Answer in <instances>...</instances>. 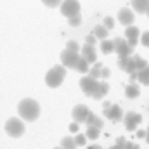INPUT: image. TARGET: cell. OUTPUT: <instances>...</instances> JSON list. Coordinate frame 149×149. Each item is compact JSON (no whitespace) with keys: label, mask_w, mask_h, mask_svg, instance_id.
Here are the masks:
<instances>
[{"label":"cell","mask_w":149,"mask_h":149,"mask_svg":"<svg viewBox=\"0 0 149 149\" xmlns=\"http://www.w3.org/2000/svg\"><path fill=\"white\" fill-rule=\"evenodd\" d=\"M17 113L23 121H35L40 116V104L35 99H23L17 106Z\"/></svg>","instance_id":"1"},{"label":"cell","mask_w":149,"mask_h":149,"mask_svg":"<svg viewBox=\"0 0 149 149\" xmlns=\"http://www.w3.org/2000/svg\"><path fill=\"white\" fill-rule=\"evenodd\" d=\"M64 78H66V68L63 64L61 66H54L52 70H49V73L45 74V83L50 88H57V87H61Z\"/></svg>","instance_id":"2"},{"label":"cell","mask_w":149,"mask_h":149,"mask_svg":"<svg viewBox=\"0 0 149 149\" xmlns=\"http://www.w3.org/2000/svg\"><path fill=\"white\" fill-rule=\"evenodd\" d=\"M24 130H26V127H24V123H23L21 118H9L7 123H5V132L10 137H14V139L21 137L24 134Z\"/></svg>","instance_id":"3"},{"label":"cell","mask_w":149,"mask_h":149,"mask_svg":"<svg viewBox=\"0 0 149 149\" xmlns=\"http://www.w3.org/2000/svg\"><path fill=\"white\" fill-rule=\"evenodd\" d=\"M59 7H61V14L64 17L80 16V2L78 0H63Z\"/></svg>","instance_id":"4"},{"label":"cell","mask_w":149,"mask_h":149,"mask_svg":"<svg viewBox=\"0 0 149 149\" xmlns=\"http://www.w3.org/2000/svg\"><path fill=\"white\" fill-rule=\"evenodd\" d=\"M113 43H114V52L118 54V57H130L134 54V47H130L127 40L118 37L113 40Z\"/></svg>","instance_id":"5"},{"label":"cell","mask_w":149,"mask_h":149,"mask_svg":"<svg viewBox=\"0 0 149 149\" xmlns=\"http://www.w3.org/2000/svg\"><path fill=\"white\" fill-rule=\"evenodd\" d=\"M123 123H125V128L128 132H134L142 123V114H139V113H135V111H128L123 116Z\"/></svg>","instance_id":"6"},{"label":"cell","mask_w":149,"mask_h":149,"mask_svg":"<svg viewBox=\"0 0 149 149\" xmlns=\"http://www.w3.org/2000/svg\"><path fill=\"white\" fill-rule=\"evenodd\" d=\"M104 116L111 121H120L123 120V111L118 104H109L108 101H104Z\"/></svg>","instance_id":"7"},{"label":"cell","mask_w":149,"mask_h":149,"mask_svg":"<svg viewBox=\"0 0 149 149\" xmlns=\"http://www.w3.org/2000/svg\"><path fill=\"white\" fill-rule=\"evenodd\" d=\"M78 57H80V54H78V52L68 50V49H64V50L61 52V63H63V66H64L66 70H74Z\"/></svg>","instance_id":"8"},{"label":"cell","mask_w":149,"mask_h":149,"mask_svg":"<svg viewBox=\"0 0 149 149\" xmlns=\"http://www.w3.org/2000/svg\"><path fill=\"white\" fill-rule=\"evenodd\" d=\"M97 85H99V81H97L95 78H92V76H83V78L80 80V88H81V90H83V94H85V95H88V97H92V95H94V92H95Z\"/></svg>","instance_id":"9"},{"label":"cell","mask_w":149,"mask_h":149,"mask_svg":"<svg viewBox=\"0 0 149 149\" xmlns=\"http://www.w3.org/2000/svg\"><path fill=\"white\" fill-rule=\"evenodd\" d=\"M118 21H120L123 26H132L134 21H135V14H134V10L128 9V7L120 9V10H118Z\"/></svg>","instance_id":"10"},{"label":"cell","mask_w":149,"mask_h":149,"mask_svg":"<svg viewBox=\"0 0 149 149\" xmlns=\"http://www.w3.org/2000/svg\"><path fill=\"white\" fill-rule=\"evenodd\" d=\"M88 113H90V109H88L85 104H76L73 108V111H71V116H73V120L76 123H85Z\"/></svg>","instance_id":"11"},{"label":"cell","mask_w":149,"mask_h":149,"mask_svg":"<svg viewBox=\"0 0 149 149\" xmlns=\"http://www.w3.org/2000/svg\"><path fill=\"white\" fill-rule=\"evenodd\" d=\"M139 37H141V31H139L137 26H127V30H125V40L128 42L130 47L135 49V45L139 42Z\"/></svg>","instance_id":"12"},{"label":"cell","mask_w":149,"mask_h":149,"mask_svg":"<svg viewBox=\"0 0 149 149\" xmlns=\"http://www.w3.org/2000/svg\"><path fill=\"white\" fill-rule=\"evenodd\" d=\"M81 57L88 63V64H94L97 61V54H95V45H88L85 43L81 47Z\"/></svg>","instance_id":"13"},{"label":"cell","mask_w":149,"mask_h":149,"mask_svg":"<svg viewBox=\"0 0 149 149\" xmlns=\"http://www.w3.org/2000/svg\"><path fill=\"white\" fill-rule=\"evenodd\" d=\"M85 125L87 127H97V128H102L104 127V121H102V118L101 116H97L95 113H88V116H87V120H85Z\"/></svg>","instance_id":"14"},{"label":"cell","mask_w":149,"mask_h":149,"mask_svg":"<svg viewBox=\"0 0 149 149\" xmlns=\"http://www.w3.org/2000/svg\"><path fill=\"white\" fill-rule=\"evenodd\" d=\"M130 5L137 14H146L149 7V0H130Z\"/></svg>","instance_id":"15"},{"label":"cell","mask_w":149,"mask_h":149,"mask_svg":"<svg viewBox=\"0 0 149 149\" xmlns=\"http://www.w3.org/2000/svg\"><path fill=\"white\" fill-rule=\"evenodd\" d=\"M108 90H109V83L108 81H99V85H97V88H95V92H94V99H102L106 94H108Z\"/></svg>","instance_id":"16"},{"label":"cell","mask_w":149,"mask_h":149,"mask_svg":"<svg viewBox=\"0 0 149 149\" xmlns=\"http://www.w3.org/2000/svg\"><path fill=\"white\" fill-rule=\"evenodd\" d=\"M148 66V61L146 59H142V57H139V56H132V73L134 71H141L142 68H146Z\"/></svg>","instance_id":"17"},{"label":"cell","mask_w":149,"mask_h":149,"mask_svg":"<svg viewBox=\"0 0 149 149\" xmlns=\"http://www.w3.org/2000/svg\"><path fill=\"white\" fill-rule=\"evenodd\" d=\"M125 95H127L128 99H137V97L141 95V88H139V85H137V83H130V85H127V88H125Z\"/></svg>","instance_id":"18"},{"label":"cell","mask_w":149,"mask_h":149,"mask_svg":"<svg viewBox=\"0 0 149 149\" xmlns=\"http://www.w3.org/2000/svg\"><path fill=\"white\" fill-rule=\"evenodd\" d=\"M88 70H90V64L80 56L78 57V61H76V66H74V71H78V73H88Z\"/></svg>","instance_id":"19"},{"label":"cell","mask_w":149,"mask_h":149,"mask_svg":"<svg viewBox=\"0 0 149 149\" xmlns=\"http://www.w3.org/2000/svg\"><path fill=\"white\" fill-rule=\"evenodd\" d=\"M137 73V81H141L142 85H149V64L146 68H142L141 71H135Z\"/></svg>","instance_id":"20"},{"label":"cell","mask_w":149,"mask_h":149,"mask_svg":"<svg viewBox=\"0 0 149 149\" xmlns=\"http://www.w3.org/2000/svg\"><path fill=\"white\" fill-rule=\"evenodd\" d=\"M92 35H94L95 38H99V40H106V38H108V28H106L104 24H99V26L94 28Z\"/></svg>","instance_id":"21"},{"label":"cell","mask_w":149,"mask_h":149,"mask_svg":"<svg viewBox=\"0 0 149 149\" xmlns=\"http://www.w3.org/2000/svg\"><path fill=\"white\" fill-rule=\"evenodd\" d=\"M101 71H102V64H101L99 61H95V63L90 66V70H88V76L99 80V78H101Z\"/></svg>","instance_id":"22"},{"label":"cell","mask_w":149,"mask_h":149,"mask_svg":"<svg viewBox=\"0 0 149 149\" xmlns=\"http://www.w3.org/2000/svg\"><path fill=\"white\" fill-rule=\"evenodd\" d=\"M61 148L63 149H76V142H74V137H63V141H61Z\"/></svg>","instance_id":"23"},{"label":"cell","mask_w":149,"mask_h":149,"mask_svg":"<svg viewBox=\"0 0 149 149\" xmlns=\"http://www.w3.org/2000/svg\"><path fill=\"white\" fill-rule=\"evenodd\" d=\"M101 50L104 52V54H111V52H114V43H113V40H102L101 42Z\"/></svg>","instance_id":"24"},{"label":"cell","mask_w":149,"mask_h":149,"mask_svg":"<svg viewBox=\"0 0 149 149\" xmlns=\"http://www.w3.org/2000/svg\"><path fill=\"white\" fill-rule=\"evenodd\" d=\"M99 134H101V128H97V127H87L85 137H87V139H92V141H95V139L99 137Z\"/></svg>","instance_id":"25"},{"label":"cell","mask_w":149,"mask_h":149,"mask_svg":"<svg viewBox=\"0 0 149 149\" xmlns=\"http://www.w3.org/2000/svg\"><path fill=\"white\" fill-rule=\"evenodd\" d=\"M68 23H70V26H73V28L80 26V24H81V16H73V17H68Z\"/></svg>","instance_id":"26"},{"label":"cell","mask_w":149,"mask_h":149,"mask_svg":"<svg viewBox=\"0 0 149 149\" xmlns=\"http://www.w3.org/2000/svg\"><path fill=\"white\" fill-rule=\"evenodd\" d=\"M66 49H68V50H73V52H78V54H80V45H78L74 40H70V42L66 43Z\"/></svg>","instance_id":"27"},{"label":"cell","mask_w":149,"mask_h":149,"mask_svg":"<svg viewBox=\"0 0 149 149\" xmlns=\"http://www.w3.org/2000/svg\"><path fill=\"white\" fill-rule=\"evenodd\" d=\"M42 2H43V5H47V7L54 9V7H59L63 0H42Z\"/></svg>","instance_id":"28"},{"label":"cell","mask_w":149,"mask_h":149,"mask_svg":"<svg viewBox=\"0 0 149 149\" xmlns=\"http://www.w3.org/2000/svg\"><path fill=\"white\" fill-rule=\"evenodd\" d=\"M139 42H141L144 47H149V31H144V33H141V37H139Z\"/></svg>","instance_id":"29"},{"label":"cell","mask_w":149,"mask_h":149,"mask_svg":"<svg viewBox=\"0 0 149 149\" xmlns=\"http://www.w3.org/2000/svg\"><path fill=\"white\" fill-rule=\"evenodd\" d=\"M85 141H87L85 134H76V135H74V142H76V146H83Z\"/></svg>","instance_id":"30"},{"label":"cell","mask_w":149,"mask_h":149,"mask_svg":"<svg viewBox=\"0 0 149 149\" xmlns=\"http://www.w3.org/2000/svg\"><path fill=\"white\" fill-rule=\"evenodd\" d=\"M104 26H106L108 30H113V28H114V19L109 17V16H108V17H104Z\"/></svg>","instance_id":"31"},{"label":"cell","mask_w":149,"mask_h":149,"mask_svg":"<svg viewBox=\"0 0 149 149\" xmlns=\"http://www.w3.org/2000/svg\"><path fill=\"white\" fill-rule=\"evenodd\" d=\"M85 43H88V45H95V37H94V35L90 33L88 37L85 38Z\"/></svg>","instance_id":"32"},{"label":"cell","mask_w":149,"mask_h":149,"mask_svg":"<svg viewBox=\"0 0 149 149\" xmlns=\"http://www.w3.org/2000/svg\"><path fill=\"white\" fill-rule=\"evenodd\" d=\"M101 76H102V78H109V70L102 66V71H101Z\"/></svg>","instance_id":"33"},{"label":"cell","mask_w":149,"mask_h":149,"mask_svg":"<svg viewBox=\"0 0 149 149\" xmlns=\"http://www.w3.org/2000/svg\"><path fill=\"white\" fill-rule=\"evenodd\" d=\"M137 135H139V137H146V132H144V130H139Z\"/></svg>","instance_id":"34"},{"label":"cell","mask_w":149,"mask_h":149,"mask_svg":"<svg viewBox=\"0 0 149 149\" xmlns=\"http://www.w3.org/2000/svg\"><path fill=\"white\" fill-rule=\"evenodd\" d=\"M76 130H78V125L73 123V125H71V132H76Z\"/></svg>","instance_id":"35"},{"label":"cell","mask_w":149,"mask_h":149,"mask_svg":"<svg viewBox=\"0 0 149 149\" xmlns=\"http://www.w3.org/2000/svg\"><path fill=\"white\" fill-rule=\"evenodd\" d=\"M88 149H102V148H101V146H97V144H94V146H90Z\"/></svg>","instance_id":"36"},{"label":"cell","mask_w":149,"mask_h":149,"mask_svg":"<svg viewBox=\"0 0 149 149\" xmlns=\"http://www.w3.org/2000/svg\"><path fill=\"white\" fill-rule=\"evenodd\" d=\"M146 141L149 142V127H148V132H146Z\"/></svg>","instance_id":"37"},{"label":"cell","mask_w":149,"mask_h":149,"mask_svg":"<svg viewBox=\"0 0 149 149\" xmlns=\"http://www.w3.org/2000/svg\"><path fill=\"white\" fill-rule=\"evenodd\" d=\"M54 149H63V148H61V146H59V148H54Z\"/></svg>","instance_id":"38"}]
</instances>
